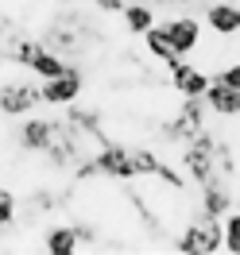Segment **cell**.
Returning a JSON list of instances; mask_svg holds the SVG:
<instances>
[{
    "label": "cell",
    "mask_w": 240,
    "mask_h": 255,
    "mask_svg": "<svg viewBox=\"0 0 240 255\" xmlns=\"http://www.w3.org/2000/svg\"><path fill=\"white\" fill-rule=\"evenodd\" d=\"M171 248H175V252H186V255H217V252H225V224H221V217L194 213V221L175 236Z\"/></svg>",
    "instance_id": "1"
},
{
    "label": "cell",
    "mask_w": 240,
    "mask_h": 255,
    "mask_svg": "<svg viewBox=\"0 0 240 255\" xmlns=\"http://www.w3.org/2000/svg\"><path fill=\"white\" fill-rule=\"evenodd\" d=\"M182 170L190 174L194 186H206L213 178H221V162H217V135L213 131H198L182 143Z\"/></svg>",
    "instance_id": "2"
},
{
    "label": "cell",
    "mask_w": 240,
    "mask_h": 255,
    "mask_svg": "<svg viewBox=\"0 0 240 255\" xmlns=\"http://www.w3.org/2000/svg\"><path fill=\"white\" fill-rule=\"evenodd\" d=\"M39 109H47L39 85H31V81H23V78L0 81V116L23 120V116H31V112H39Z\"/></svg>",
    "instance_id": "3"
},
{
    "label": "cell",
    "mask_w": 240,
    "mask_h": 255,
    "mask_svg": "<svg viewBox=\"0 0 240 255\" xmlns=\"http://www.w3.org/2000/svg\"><path fill=\"white\" fill-rule=\"evenodd\" d=\"M62 124L66 120H58V116H39V112H31V116H23L16 124V139L27 155H43V151L54 143V135H58Z\"/></svg>",
    "instance_id": "4"
},
{
    "label": "cell",
    "mask_w": 240,
    "mask_h": 255,
    "mask_svg": "<svg viewBox=\"0 0 240 255\" xmlns=\"http://www.w3.org/2000/svg\"><path fill=\"white\" fill-rule=\"evenodd\" d=\"M39 89H43V105H47V109H66V105L81 101V93H85V78H81L78 66L70 62L66 74H58V78H50V81H39Z\"/></svg>",
    "instance_id": "5"
},
{
    "label": "cell",
    "mask_w": 240,
    "mask_h": 255,
    "mask_svg": "<svg viewBox=\"0 0 240 255\" xmlns=\"http://www.w3.org/2000/svg\"><path fill=\"white\" fill-rule=\"evenodd\" d=\"M93 162H97V174L116 178V182L140 178V174H136V162H132V147H124V143H112V139H105V143H101V151L93 155Z\"/></svg>",
    "instance_id": "6"
},
{
    "label": "cell",
    "mask_w": 240,
    "mask_h": 255,
    "mask_svg": "<svg viewBox=\"0 0 240 255\" xmlns=\"http://www.w3.org/2000/svg\"><path fill=\"white\" fill-rule=\"evenodd\" d=\"M163 27H167V35H171V43H175V54L178 58H190V54H198V47H202V35H206V23L194 16H171V19H159Z\"/></svg>",
    "instance_id": "7"
},
{
    "label": "cell",
    "mask_w": 240,
    "mask_h": 255,
    "mask_svg": "<svg viewBox=\"0 0 240 255\" xmlns=\"http://www.w3.org/2000/svg\"><path fill=\"white\" fill-rule=\"evenodd\" d=\"M237 201V186L229 178H213L206 186H198V209L194 213H206V217H225Z\"/></svg>",
    "instance_id": "8"
},
{
    "label": "cell",
    "mask_w": 240,
    "mask_h": 255,
    "mask_svg": "<svg viewBox=\"0 0 240 255\" xmlns=\"http://www.w3.org/2000/svg\"><path fill=\"white\" fill-rule=\"evenodd\" d=\"M202 101H206L209 116H217V120H240V89H233V85L209 78V89L202 93Z\"/></svg>",
    "instance_id": "9"
},
{
    "label": "cell",
    "mask_w": 240,
    "mask_h": 255,
    "mask_svg": "<svg viewBox=\"0 0 240 255\" xmlns=\"http://www.w3.org/2000/svg\"><path fill=\"white\" fill-rule=\"evenodd\" d=\"M167 70H171V85L178 97H202L209 89V74L198 70L190 58H175V62H167Z\"/></svg>",
    "instance_id": "10"
},
{
    "label": "cell",
    "mask_w": 240,
    "mask_h": 255,
    "mask_svg": "<svg viewBox=\"0 0 240 255\" xmlns=\"http://www.w3.org/2000/svg\"><path fill=\"white\" fill-rule=\"evenodd\" d=\"M202 23H206L217 39H233V35H240V8L229 4V0H209Z\"/></svg>",
    "instance_id": "11"
},
{
    "label": "cell",
    "mask_w": 240,
    "mask_h": 255,
    "mask_svg": "<svg viewBox=\"0 0 240 255\" xmlns=\"http://www.w3.org/2000/svg\"><path fill=\"white\" fill-rule=\"evenodd\" d=\"M39 248H43L47 255H74V252H81L74 224H50V228H43Z\"/></svg>",
    "instance_id": "12"
},
{
    "label": "cell",
    "mask_w": 240,
    "mask_h": 255,
    "mask_svg": "<svg viewBox=\"0 0 240 255\" xmlns=\"http://www.w3.org/2000/svg\"><path fill=\"white\" fill-rule=\"evenodd\" d=\"M66 70H70V58L58 54V50H50V47H43L31 62H27V74H31L35 81H50V78H58V74H66Z\"/></svg>",
    "instance_id": "13"
},
{
    "label": "cell",
    "mask_w": 240,
    "mask_h": 255,
    "mask_svg": "<svg viewBox=\"0 0 240 255\" xmlns=\"http://www.w3.org/2000/svg\"><path fill=\"white\" fill-rule=\"evenodd\" d=\"M120 19H124V27H128L132 35H144V31H151V27L159 23L155 8H151V4H140V0H128L124 12H120Z\"/></svg>",
    "instance_id": "14"
},
{
    "label": "cell",
    "mask_w": 240,
    "mask_h": 255,
    "mask_svg": "<svg viewBox=\"0 0 240 255\" xmlns=\"http://www.w3.org/2000/svg\"><path fill=\"white\" fill-rule=\"evenodd\" d=\"M140 39H144V50L155 58V62L167 66V62H175V58H178V54H175V43H171V35H167V27H163V23H155V27H151V31H144Z\"/></svg>",
    "instance_id": "15"
},
{
    "label": "cell",
    "mask_w": 240,
    "mask_h": 255,
    "mask_svg": "<svg viewBox=\"0 0 240 255\" xmlns=\"http://www.w3.org/2000/svg\"><path fill=\"white\" fill-rule=\"evenodd\" d=\"M16 221H19V197L12 190H0V236L12 232Z\"/></svg>",
    "instance_id": "16"
},
{
    "label": "cell",
    "mask_w": 240,
    "mask_h": 255,
    "mask_svg": "<svg viewBox=\"0 0 240 255\" xmlns=\"http://www.w3.org/2000/svg\"><path fill=\"white\" fill-rule=\"evenodd\" d=\"M221 224H225V252L240 255V209H229L221 217Z\"/></svg>",
    "instance_id": "17"
},
{
    "label": "cell",
    "mask_w": 240,
    "mask_h": 255,
    "mask_svg": "<svg viewBox=\"0 0 240 255\" xmlns=\"http://www.w3.org/2000/svg\"><path fill=\"white\" fill-rule=\"evenodd\" d=\"M213 78H217V81H225V85H233V89H240V62H229L225 70H217Z\"/></svg>",
    "instance_id": "18"
},
{
    "label": "cell",
    "mask_w": 240,
    "mask_h": 255,
    "mask_svg": "<svg viewBox=\"0 0 240 255\" xmlns=\"http://www.w3.org/2000/svg\"><path fill=\"white\" fill-rule=\"evenodd\" d=\"M124 4H128V0H97L101 12H124Z\"/></svg>",
    "instance_id": "19"
}]
</instances>
